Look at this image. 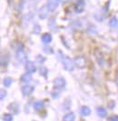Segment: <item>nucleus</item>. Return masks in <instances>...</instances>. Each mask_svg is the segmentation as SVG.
Segmentation results:
<instances>
[{
	"label": "nucleus",
	"mask_w": 118,
	"mask_h": 121,
	"mask_svg": "<svg viewBox=\"0 0 118 121\" xmlns=\"http://www.w3.org/2000/svg\"><path fill=\"white\" fill-rule=\"evenodd\" d=\"M54 84V87L55 89H63L65 87V85H66V82H65V79L64 78H56L53 81Z\"/></svg>",
	"instance_id": "7ed1b4c3"
},
{
	"label": "nucleus",
	"mask_w": 118,
	"mask_h": 121,
	"mask_svg": "<svg viewBox=\"0 0 118 121\" xmlns=\"http://www.w3.org/2000/svg\"><path fill=\"white\" fill-rule=\"evenodd\" d=\"M96 113H97V115L99 116L100 117H102V118L105 117L106 116H107V111H106V109L105 108H103V107H98V108H96Z\"/></svg>",
	"instance_id": "f8f14e48"
},
{
	"label": "nucleus",
	"mask_w": 118,
	"mask_h": 121,
	"mask_svg": "<svg viewBox=\"0 0 118 121\" xmlns=\"http://www.w3.org/2000/svg\"><path fill=\"white\" fill-rule=\"evenodd\" d=\"M48 11H50V10H49L47 6H44L43 7H41V9L39 10V14H38L39 17L41 19H45L47 17V15H48Z\"/></svg>",
	"instance_id": "9b49d317"
},
{
	"label": "nucleus",
	"mask_w": 118,
	"mask_h": 121,
	"mask_svg": "<svg viewBox=\"0 0 118 121\" xmlns=\"http://www.w3.org/2000/svg\"><path fill=\"white\" fill-rule=\"evenodd\" d=\"M6 97V91L4 89H1L0 90V99L1 100H4V98Z\"/></svg>",
	"instance_id": "a878e982"
},
{
	"label": "nucleus",
	"mask_w": 118,
	"mask_h": 121,
	"mask_svg": "<svg viewBox=\"0 0 118 121\" xmlns=\"http://www.w3.org/2000/svg\"><path fill=\"white\" fill-rule=\"evenodd\" d=\"M48 26L53 29L54 27L55 26V17H50L49 20H48Z\"/></svg>",
	"instance_id": "4be33fe9"
},
{
	"label": "nucleus",
	"mask_w": 118,
	"mask_h": 121,
	"mask_svg": "<svg viewBox=\"0 0 118 121\" xmlns=\"http://www.w3.org/2000/svg\"><path fill=\"white\" fill-rule=\"evenodd\" d=\"M109 26H110L111 27H115V26H117L118 19L116 17H113L110 19V21H109Z\"/></svg>",
	"instance_id": "a211bd4d"
},
{
	"label": "nucleus",
	"mask_w": 118,
	"mask_h": 121,
	"mask_svg": "<svg viewBox=\"0 0 118 121\" xmlns=\"http://www.w3.org/2000/svg\"><path fill=\"white\" fill-rule=\"evenodd\" d=\"M12 82H13V79L11 78H6L3 80V84L4 86H10L12 84Z\"/></svg>",
	"instance_id": "412c9836"
},
{
	"label": "nucleus",
	"mask_w": 118,
	"mask_h": 121,
	"mask_svg": "<svg viewBox=\"0 0 118 121\" xmlns=\"http://www.w3.org/2000/svg\"><path fill=\"white\" fill-rule=\"evenodd\" d=\"M116 85L118 86V78H116Z\"/></svg>",
	"instance_id": "2f4dec72"
},
{
	"label": "nucleus",
	"mask_w": 118,
	"mask_h": 121,
	"mask_svg": "<svg viewBox=\"0 0 118 121\" xmlns=\"http://www.w3.org/2000/svg\"><path fill=\"white\" fill-rule=\"evenodd\" d=\"M74 62H75V66H76L78 68H84L86 67V60L84 56H76Z\"/></svg>",
	"instance_id": "20e7f679"
},
{
	"label": "nucleus",
	"mask_w": 118,
	"mask_h": 121,
	"mask_svg": "<svg viewBox=\"0 0 118 121\" xmlns=\"http://www.w3.org/2000/svg\"><path fill=\"white\" fill-rule=\"evenodd\" d=\"M33 32L36 34V35H38L40 32H41V26H39V25H35V26H34V28H33Z\"/></svg>",
	"instance_id": "b1692460"
},
{
	"label": "nucleus",
	"mask_w": 118,
	"mask_h": 121,
	"mask_svg": "<svg viewBox=\"0 0 118 121\" xmlns=\"http://www.w3.org/2000/svg\"><path fill=\"white\" fill-rule=\"evenodd\" d=\"M44 51H45L46 53H49V54H52L54 52L51 48H47V47H45V48H44Z\"/></svg>",
	"instance_id": "cd10ccee"
},
{
	"label": "nucleus",
	"mask_w": 118,
	"mask_h": 121,
	"mask_svg": "<svg viewBox=\"0 0 118 121\" xmlns=\"http://www.w3.org/2000/svg\"><path fill=\"white\" fill-rule=\"evenodd\" d=\"M33 108L36 111H40L45 108V103H44V101H36L33 105Z\"/></svg>",
	"instance_id": "2eb2a0df"
},
{
	"label": "nucleus",
	"mask_w": 118,
	"mask_h": 121,
	"mask_svg": "<svg viewBox=\"0 0 118 121\" xmlns=\"http://www.w3.org/2000/svg\"><path fill=\"white\" fill-rule=\"evenodd\" d=\"M25 67L26 72L29 73V74H33V73H35L36 71L35 65L34 64V62H32V61H26L25 65Z\"/></svg>",
	"instance_id": "0eeeda50"
},
{
	"label": "nucleus",
	"mask_w": 118,
	"mask_h": 121,
	"mask_svg": "<svg viewBox=\"0 0 118 121\" xmlns=\"http://www.w3.org/2000/svg\"><path fill=\"white\" fill-rule=\"evenodd\" d=\"M35 90V86L32 85H25L23 86L22 88H21V92L23 93L24 96L27 97V96H30L33 92Z\"/></svg>",
	"instance_id": "39448f33"
},
{
	"label": "nucleus",
	"mask_w": 118,
	"mask_h": 121,
	"mask_svg": "<svg viewBox=\"0 0 118 121\" xmlns=\"http://www.w3.org/2000/svg\"><path fill=\"white\" fill-rule=\"evenodd\" d=\"M80 113L83 117H88L91 114V109L89 108L86 106H83L81 109H80Z\"/></svg>",
	"instance_id": "4468645a"
},
{
	"label": "nucleus",
	"mask_w": 118,
	"mask_h": 121,
	"mask_svg": "<svg viewBox=\"0 0 118 121\" xmlns=\"http://www.w3.org/2000/svg\"><path fill=\"white\" fill-rule=\"evenodd\" d=\"M60 1H61V2H62V3H65V2H67V1H68V0H60Z\"/></svg>",
	"instance_id": "7c9ffc66"
},
{
	"label": "nucleus",
	"mask_w": 118,
	"mask_h": 121,
	"mask_svg": "<svg viewBox=\"0 0 118 121\" xmlns=\"http://www.w3.org/2000/svg\"><path fill=\"white\" fill-rule=\"evenodd\" d=\"M52 97H53V98H57L59 97V94L57 92H53L52 93Z\"/></svg>",
	"instance_id": "c756f323"
},
{
	"label": "nucleus",
	"mask_w": 118,
	"mask_h": 121,
	"mask_svg": "<svg viewBox=\"0 0 118 121\" xmlns=\"http://www.w3.org/2000/svg\"><path fill=\"white\" fill-rule=\"evenodd\" d=\"M94 57H95V59H96V61H97V63H98V65L100 67H104L105 64V58L103 53L101 52V50H99L98 48L94 49Z\"/></svg>",
	"instance_id": "f03ea898"
},
{
	"label": "nucleus",
	"mask_w": 118,
	"mask_h": 121,
	"mask_svg": "<svg viewBox=\"0 0 118 121\" xmlns=\"http://www.w3.org/2000/svg\"><path fill=\"white\" fill-rule=\"evenodd\" d=\"M36 61H37L38 63H40V64H43V63L46 61V58H45L44 56H40V55H38V56H36Z\"/></svg>",
	"instance_id": "393cba45"
},
{
	"label": "nucleus",
	"mask_w": 118,
	"mask_h": 121,
	"mask_svg": "<svg viewBox=\"0 0 118 121\" xmlns=\"http://www.w3.org/2000/svg\"><path fill=\"white\" fill-rule=\"evenodd\" d=\"M108 121H118V116L117 115L111 116V117L108 118Z\"/></svg>",
	"instance_id": "bb28decb"
},
{
	"label": "nucleus",
	"mask_w": 118,
	"mask_h": 121,
	"mask_svg": "<svg viewBox=\"0 0 118 121\" xmlns=\"http://www.w3.org/2000/svg\"><path fill=\"white\" fill-rule=\"evenodd\" d=\"M75 119H76V116L73 112L66 113L63 117V121H75Z\"/></svg>",
	"instance_id": "dca6fc26"
},
{
	"label": "nucleus",
	"mask_w": 118,
	"mask_h": 121,
	"mask_svg": "<svg viewBox=\"0 0 118 121\" xmlns=\"http://www.w3.org/2000/svg\"><path fill=\"white\" fill-rule=\"evenodd\" d=\"M84 0H77L75 6V11L76 13H82L84 10Z\"/></svg>",
	"instance_id": "1a4fd4ad"
},
{
	"label": "nucleus",
	"mask_w": 118,
	"mask_h": 121,
	"mask_svg": "<svg viewBox=\"0 0 118 121\" xmlns=\"http://www.w3.org/2000/svg\"><path fill=\"white\" fill-rule=\"evenodd\" d=\"M7 109L14 115H17L19 113V105L17 102H12L7 106Z\"/></svg>",
	"instance_id": "423d86ee"
},
{
	"label": "nucleus",
	"mask_w": 118,
	"mask_h": 121,
	"mask_svg": "<svg viewBox=\"0 0 118 121\" xmlns=\"http://www.w3.org/2000/svg\"><path fill=\"white\" fill-rule=\"evenodd\" d=\"M39 73H40L41 76L45 77V78H46L47 74H48V70H47L46 67H40V69H39Z\"/></svg>",
	"instance_id": "5701e85b"
},
{
	"label": "nucleus",
	"mask_w": 118,
	"mask_h": 121,
	"mask_svg": "<svg viewBox=\"0 0 118 121\" xmlns=\"http://www.w3.org/2000/svg\"><path fill=\"white\" fill-rule=\"evenodd\" d=\"M62 63L66 71H73L75 68V62L66 56H62Z\"/></svg>",
	"instance_id": "f257e3e1"
},
{
	"label": "nucleus",
	"mask_w": 118,
	"mask_h": 121,
	"mask_svg": "<svg viewBox=\"0 0 118 121\" xmlns=\"http://www.w3.org/2000/svg\"><path fill=\"white\" fill-rule=\"evenodd\" d=\"M31 80H32V77L29 73H25V74L21 76V81L24 83H28Z\"/></svg>",
	"instance_id": "f3484780"
},
{
	"label": "nucleus",
	"mask_w": 118,
	"mask_h": 121,
	"mask_svg": "<svg viewBox=\"0 0 118 121\" xmlns=\"http://www.w3.org/2000/svg\"><path fill=\"white\" fill-rule=\"evenodd\" d=\"M7 64H8V56H4V55H2L1 56V66L2 67H6L7 66Z\"/></svg>",
	"instance_id": "6ab92c4d"
},
{
	"label": "nucleus",
	"mask_w": 118,
	"mask_h": 121,
	"mask_svg": "<svg viewBox=\"0 0 118 121\" xmlns=\"http://www.w3.org/2000/svg\"><path fill=\"white\" fill-rule=\"evenodd\" d=\"M52 39H53L52 35L49 34V33H45L42 36V41H43V43H45V44H49V43L52 41Z\"/></svg>",
	"instance_id": "ddd939ff"
},
{
	"label": "nucleus",
	"mask_w": 118,
	"mask_h": 121,
	"mask_svg": "<svg viewBox=\"0 0 118 121\" xmlns=\"http://www.w3.org/2000/svg\"><path fill=\"white\" fill-rule=\"evenodd\" d=\"M17 58L19 62H25L26 59V55L24 51L23 48H20L17 49Z\"/></svg>",
	"instance_id": "6e6552de"
},
{
	"label": "nucleus",
	"mask_w": 118,
	"mask_h": 121,
	"mask_svg": "<svg viewBox=\"0 0 118 121\" xmlns=\"http://www.w3.org/2000/svg\"><path fill=\"white\" fill-rule=\"evenodd\" d=\"M114 106H115V103H114V101H110L109 104H108V107H109V108L113 109L114 108Z\"/></svg>",
	"instance_id": "c85d7f7f"
},
{
	"label": "nucleus",
	"mask_w": 118,
	"mask_h": 121,
	"mask_svg": "<svg viewBox=\"0 0 118 121\" xmlns=\"http://www.w3.org/2000/svg\"><path fill=\"white\" fill-rule=\"evenodd\" d=\"M2 120L3 121H13V116L8 113H5L2 116Z\"/></svg>",
	"instance_id": "aec40b11"
},
{
	"label": "nucleus",
	"mask_w": 118,
	"mask_h": 121,
	"mask_svg": "<svg viewBox=\"0 0 118 121\" xmlns=\"http://www.w3.org/2000/svg\"><path fill=\"white\" fill-rule=\"evenodd\" d=\"M60 0H47V6L50 11H55L59 5Z\"/></svg>",
	"instance_id": "9d476101"
}]
</instances>
